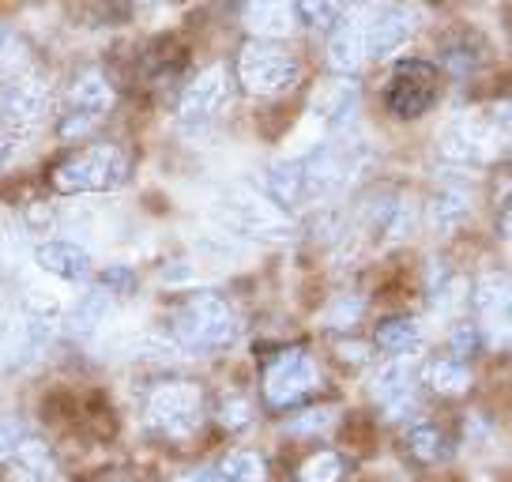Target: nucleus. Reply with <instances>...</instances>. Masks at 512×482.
<instances>
[{
	"instance_id": "nucleus-1",
	"label": "nucleus",
	"mask_w": 512,
	"mask_h": 482,
	"mask_svg": "<svg viewBox=\"0 0 512 482\" xmlns=\"http://www.w3.org/2000/svg\"><path fill=\"white\" fill-rule=\"evenodd\" d=\"M215 219L230 238L245 241H287L290 238V219L287 211L272 204L264 193L234 185L215 200Z\"/></svg>"
},
{
	"instance_id": "nucleus-2",
	"label": "nucleus",
	"mask_w": 512,
	"mask_h": 482,
	"mask_svg": "<svg viewBox=\"0 0 512 482\" xmlns=\"http://www.w3.org/2000/svg\"><path fill=\"white\" fill-rule=\"evenodd\" d=\"M174 339L185 351H219L238 339V317L219 294H196L177 309Z\"/></svg>"
},
{
	"instance_id": "nucleus-3",
	"label": "nucleus",
	"mask_w": 512,
	"mask_h": 482,
	"mask_svg": "<svg viewBox=\"0 0 512 482\" xmlns=\"http://www.w3.org/2000/svg\"><path fill=\"white\" fill-rule=\"evenodd\" d=\"M53 189L64 196L76 193H110V189H121L128 181V155L121 147H91V151H80L72 159H64L57 170H53Z\"/></svg>"
},
{
	"instance_id": "nucleus-4",
	"label": "nucleus",
	"mask_w": 512,
	"mask_h": 482,
	"mask_svg": "<svg viewBox=\"0 0 512 482\" xmlns=\"http://www.w3.org/2000/svg\"><path fill=\"white\" fill-rule=\"evenodd\" d=\"M49 113V87L38 76H27V72H16L0 83V132L12 136V140H23L31 132L42 129Z\"/></svg>"
},
{
	"instance_id": "nucleus-5",
	"label": "nucleus",
	"mask_w": 512,
	"mask_h": 482,
	"mask_svg": "<svg viewBox=\"0 0 512 482\" xmlns=\"http://www.w3.org/2000/svg\"><path fill=\"white\" fill-rule=\"evenodd\" d=\"M302 76L298 57L272 42H249L238 57V80L249 95H279Z\"/></svg>"
},
{
	"instance_id": "nucleus-6",
	"label": "nucleus",
	"mask_w": 512,
	"mask_h": 482,
	"mask_svg": "<svg viewBox=\"0 0 512 482\" xmlns=\"http://www.w3.org/2000/svg\"><path fill=\"white\" fill-rule=\"evenodd\" d=\"M204 418V396L192 381H166L147 396V426L166 437L196 434Z\"/></svg>"
},
{
	"instance_id": "nucleus-7",
	"label": "nucleus",
	"mask_w": 512,
	"mask_h": 482,
	"mask_svg": "<svg viewBox=\"0 0 512 482\" xmlns=\"http://www.w3.org/2000/svg\"><path fill=\"white\" fill-rule=\"evenodd\" d=\"M441 151L456 162H486L509 151V136L501 129V121L490 113H467L456 117L445 132H441Z\"/></svg>"
},
{
	"instance_id": "nucleus-8",
	"label": "nucleus",
	"mask_w": 512,
	"mask_h": 482,
	"mask_svg": "<svg viewBox=\"0 0 512 482\" xmlns=\"http://www.w3.org/2000/svg\"><path fill=\"white\" fill-rule=\"evenodd\" d=\"M320 385V370L313 362V354L302 351V347H290V351L275 354L264 370V400L272 407H294L302 403L313 388Z\"/></svg>"
},
{
	"instance_id": "nucleus-9",
	"label": "nucleus",
	"mask_w": 512,
	"mask_h": 482,
	"mask_svg": "<svg viewBox=\"0 0 512 482\" xmlns=\"http://www.w3.org/2000/svg\"><path fill=\"white\" fill-rule=\"evenodd\" d=\"M418 27H422V12L411 0H388L377 12H369L366 53L373 61H388V57H396L415 38Z\"/></svg>"
},
{
	"instance_id": "nucleus-10",
	"label": "nucleus",
	"mask_w": 512,
	"mask_h": 482,
	"mask_svg": "<svg viewBox=\"0 0 512 482\" xmlns=\"http://www.w3.org/2000/svg\"><path fill=\"white\" fill-rule=\"evenodd\" d=\"M230 98V76H226L223 65L204 68L196 80L189 83V91L181 95V106H177V121L185 129H204L208 121H215V113L226 106Z\"/></svg>"
},
{
	"instance_id": "nucleus-11",
	"label": "nucleus",
	"mask_w": 512,
	"mask_h": 482,
	"mask_svg": "<svg viewBox=\"0 0 512 482\" xmlns=\"http://www.w3.org/2000/svg\"><path fill=\"white\" fill-rule=\"evenodd\" d=\"M475 309L482 317V336L490 339V347L509 351L512 347V279L486 275L475 287Z\"/></svg>"
},
{
	"instance_id": "nucleus-12",
	"label": "nucleus",
	"mask_w": 512,
	"mask_h": 482,
	"mask_svg": "<svg viewBox=\"0 0 512 482\" xmlns=\"http://www.w3.org/2000/svg\"><path fill=\"white\" fill-rule=\"evenodd\" d=\"M113 106V87L98 72L91 76H83L76 87H72V95H68V117H64L61 125V136H87L91 129L102 125V117L110 113Z\"/></svg>"
},
{
	"instance_id": "nucleus-13",
	"label": "nucleus",
	"mask_w": 512,
	"mask_h": 482,
	"mask_svg": "<svg viewBox=\"0 0 512 482\" xmlns=\"http://www.w3.org/2000/svg\"><path fill=\"white\" fill-rule=\"evenodd\" d=\"M366 23H369V8H351L343 19H336V31L328 38V65H332V72L354 76L369 61Z\"/></svg>"
},
{
	"instance_id": "nucleus-14",
	"label": "nucleus",
	"mask_w": 512,
	"mask_h": 482,
	"mask_svg": "<svg viewBox=\"0 0 512 482\" xmlns=\"http://www.w3.org/2000/svg\"><path fill=\"white\" fill-rule=\"evenodd\" d=\"M34 264H38L49 279H61V283H72V287L91 283V275H95V260H91V253L68 238L42 241V245L34 249Z\"/></svg>"
},
{
	"instance_id": "nucleus-15",
	"label": "nucleus",
	"mask_w": 512,
	"mask_h": 482,
	"mask_svg": "<svg viewBox=\"0 0 512 482\" xmlns=\"http://www.w3.org/2000/svg\"><path fill=\"white\" fill-rule=\"evenodd\" d=\"M358 83L347 80V76H339V80H328L317 87V95L309 102V117L317 121L324 132H339L351 125V117L358 113Z\"/></svg>"
},
{
	"instance_id": "nucleus-16",
	"label": "nucleus",
	"mask_w": 512,
	"mask_h": 482,
	"mask_svg": "<svg viewBox=\"0 0 512 482\" xmlns=\"http://www.w3.org/2000/svg\"><path fill=\"white\" fill-rule=\"evenodd\" d=\"M415 223V211L403 196H381L362 211V226H366V238L373 245H396L411 234Z\"/></svg>"
},
{
	"instance_id": "nucleus-17",
	"label": "nucleus",
	"mask_w": 512,
	"mask_h": 482,
	"mask_svg": "<svg viewBox=\"0 0 512 482\" xmlns=\"http://www.w3.org/2000/svg\"><path fill=\"white\" fill-rule=\"evenodd\" d=\"M241 19L260 38H287L294 31V0H241Z\"/></svg>"
},
{
	"instance_id": "nucleus-18",
	"label": "nucleus",
	"mask_w": 512,
	"mask_h": 482,
	"mask_svg": "<svg viewBox=\"0 0 512 482\" xmlns=\"http://www.w3.org/2000/svg\"><path fill=\"white\" fill-rule=\"evenodd\" d=\"M411 388H415V362L411 358H396V362H388L381 373H377V381H373V396L392 411V415H403V411H411Z\"/></svg>"
},
{
	"instance_id": "nucleus-19",
	"label": "nucleus",
	"mask_w": 512,
	"mask_h": 482,
	"mask_svg": "<svg viewBox=\"0 0 512 482\" xmlns=\"http://www.w3.org/2000/svg\"><path fill=\"white\" fill-rule=\"evenodd\" d=\"M49 336H53V321H42V317H27L8 328V343H4V362L8 366H27L34 358H42V351L49 347Z\"/></svg>"
},
{
	"instance_id": "nucleus-20",
	"label": "nucleus",
	"mask_w": 512,
	"mask_h": 482,
	"mask_svg": "<svg viewBox=\"0 0 512 482\" xmlns=\"http://www.w3.org/2000/svg\"><path fill=\"white\" fill-rule=\"evenodd\" d=\"M113 302H117V294H113V290L106 287V283L91 287L80 298V302H76V306L68 309V317H64L68 332H72V336H95L98 328L110 321Z\"/></svg>"
},
{
	"instance_id": "nucleus-21",
	"label": "nucleus",
	"mask_w": 512,
	"mask_h": 482,
	"mask_svg": "<svg viewBox=\"0 0 512 482\" xmlns=\"http://www.w3.org/2000/svg\"><path fill=\"white\" fill-rule=\"evenodd\" d=\"M430 106V87L426 80H415V72L411 68H403L396 83H392V91H388V110L403 117V121H411L418 113Z\"/></svg>"
},
{
	"instance_id": "nucleus-22",
	"label": "nucleus",
	"mask_w": 512,
	"mask_h": 482,
	"mask_svg": "<svg viewBox=\"0 0 512 482\" xmlns=\"http://www.w3.org/2000/svg\"><path fill=\"white\" fill-rule=\"evenodd\" d=\"M467 215H471V193H467V189H460V185H445V189L430 200V223H433V230H437V234L456 230Z\"/></svg>"
},
{
	"instance_id": "nucleus-23",
	"label": "nucleus",
	"mask_w": 512,
	"mask_h": 482,
	"mask_svg": "<svg viewBox=\"0 0 512 482\" xmlns=\"http://www.w3.org/2000/svg\"><path fill=\"white\" fill-rule=\"evenodd\" d=\"M53 479V456L42 441H19L12 452V482H49Z\"/></svg>"
},
{
	"instance_id": "nucleus-24",
	"label": "nucleus",
	"mask_w": 512,
	"mask_h": 482,
	"mask_svg": "<svg viewBox=\"0 0 512 482\" xmlns=\"http://www.w3.org/2000/svg\"><path fill=\"white\" fill-rule=\"evenodd\" d=\"M377 347L392 358H411L422 347V324L411 317H392L377 328Z\"/></svg>"
},
{
	"instance_id": "nucleus-25",
	"label": "nucleus",
	"mask_w": 512,
	"mask_h": 482,
	"mask_svg": "<svg viewBox=\"0 0 512 482\" xmlns=\"http://www.w3.org/2000/svg\"><path fill=\"white\" fill-rule=\"evenodd\" d=\"M219 479L223 482H268L264 460L256 452H230L219 464Z\"/></svg>"
},
{
	"instance_id": "nucleus-26",
	"label": "nucleus",
	"mask_w": 512,
	"mask_h": 482,
	"mask_svg": "<svg viewBox=\"0 0 512 482\" xmlns=\"http://www.w3.org/2000/svg\"><path fill=\"white\" fill-rule=\"evenodd\" d=\"M426 381H430L433 392L441 396H460L471 385V373L460 366V362H430L426 366Z\"/></svg>"
},
{
	"instance_id": "nucleus-27",
	"label": "nucleus",
	"mask_w": 512,
	"mask_h": 482,
	"mask_svg": "<svg viewBox=\"0 0 512 482\" xmlns=\"http://www.w3.org/2000/svg\"><path fill=\"white\" fill-rule=\"evenodd\" d=\"M407 445H411V452H415L418 460H426V464L445 456V437H441V430L430 426V422H415V426L407 430Z\"/></svg>"
},
{
	"instance_id": "nucleus-28",
	"label": "nucleus",
	"mask_w": 512,
	"mask_h": 482,
	"mask_svg": "<svg viewBox=\"0 0 512 482\" xmlns=\"http://www.w3.org/2000/svg\"><path fill=\"white\" fill-rule=\"evenodd\" d=\"M298 482H343V460L336 452H317L302 464Z\"/></svg>"
},
{
	"instance_id": "nucleus-29",
	"label": "nucleus",
	"mask_w": 512,
	"mask_h": 482,
	"mask_svg": "<svg viewBox=\"0 0 512 482\" xmlns=\"http://www.w3.org/2000/svg\"><path fill=\"white\" fill-rule=\"evenodd\" d=\"M339 12L343 8H339L336 0H298V16L309 27H328V23H336Z\"/></svg>"
},
{
	"instance_id": "nucleus-30",
	"label": "nucleus",
	"mask_w": 512,
	"mask_h": 482,
	"mask_svg": "<svg viewBox=\"0 0 512 482\" xmlns=\"http://www.w3.org/2000/svg\"><path fill=\"white\" fill-rule=\"evenodd\" d=\"M332 422H336V407H317V411H305L302 418H294L290 434H324V430H332Z\"/></svg>"
},
{
	"instance_id": "nucleus-31",
	"label": "nucleus",
	"mask_w": 512,
	"mask_h": 482,
	"mask_svg": "<svg viewBox=\"0 0 512 482\" xmlns=\"http://www.w3.org/2000/svg\"><path fill=\"white\" fill-rule=\"evenodd\" d=\"M23 57H27L23 42H19L8 27H0V72H4V68H8V72H16V68L23 65Z\"/></svg>"
},
{
	"instance_id": "nucleus-32",
	"label": "nucleus",
	"mask_w": 512,
	"mask_h": 482,
	"mask_svg": "<svg viewBox=\"0 0 512 482\" xmlns=\"http://www.w3.org/2000/svg\"><path fill=\"white\" fill-rule=\"evenodd\" d=\"M19 441H23V422L0 418V460H8V456L19 449Z\"/></svg>"
},
{
	"instance_id": "nucleus-33",
	"label": "nucleus",
	"mask_w": 512,
	"mask_h": 482,
	"mask_svg": "<svg viewBox=\"0 0 512 482\" xmlns=\"http://www.w3.org/2000/svg\"><path fill=\"white\" fill-rule=\"evenodd\" d=\"M223 426H226V430H245V426H249V407H245L241 400L226 403V407H223Z\"/></svg>"
},
{
	"instance_id": "nucleus-34",
	"label": "nucleus",
	"mask_w": 512,
	"mask_h": 482,
	"mask_svg": "<svg viewBox=\"0 0 512 482\" xmlns=\"http://www.w3.org/2000/svg\"><path fill=\"white\" fill-rule=\"evenodd\" d=\"M452 347L460 354H471L479 347V332L475 328H456V336H452Z\"/></svg>"
},
{
	"instance_id": "nucleus-35",
	"label": "nucleus",
	"mask_w": 512,
	"mask_h": 482,
	"mask_svg": "<svg viewBox=\"0 0 512 482\" xmlns=\"http://www.w3.org/2000/svg\"><path fill=\"white\" fill-rule=\"evenodd\" d=\"M177 482H223V479H219V471H192V475H185V479Z\"/></svg>"
},
{
	"instance_id": "nucleus-36",
	"label": "nucleus",
	"mask_w": 512,
	"mask_h": 482,
	"mask_svg": "<svg viewBox=\"0 0 512 482\" xmlns=\"http://www.w3.org/2000/svg\"><path fill=\"white\" fill-rule=\"evenodd\" d=\"M12 147H16V140H12V136H4V132H0V170H4V162L12 159Z\"/></svg>"
},
{
	"instance_id": "nucleus-37",
	"label": "nucleus",
	"mask_w": 512,
	"mask_h": 482,
	"mask_svg": "<svg viewBox=\"0 0 512 482\" xmlns=\"http://www.w3.org/2000/svg\"><path fill=\"white\" fill-rule=\"evenodd\" d=\"M505 234L512 238V211H509V219H505Z\"/></svg>"
},
{
	"instance_id": "nucleus-38",
	"label": "nucleus",
	"mask_w": 512,
	"mask_h": 482,
	"mask_svg": "<svg viewBox=\"0 0 512 482\" xmlns=\"http://www.w3.org/2000/svg\"><path fill=\"white\" fill-rule=\"evenodd\" d=\"M336 4H339V8H347V4H351V0H336Z\"/></svg>"
},
{
	"instance_id": "nucleus-39",
	"label": "nucleus",
	"mask_w": 512,
	"mask_h": 482,
	"mask_svg": "<svg viewBox=\"0 0 512 482\" xmlns=\"http://www.w3.org/2000/svg\"><path fill=\"white\" fill-rule=\"evenodd\" d=\"M140 4H151V0H140Z\"/></svg>"
}]
</instances>
